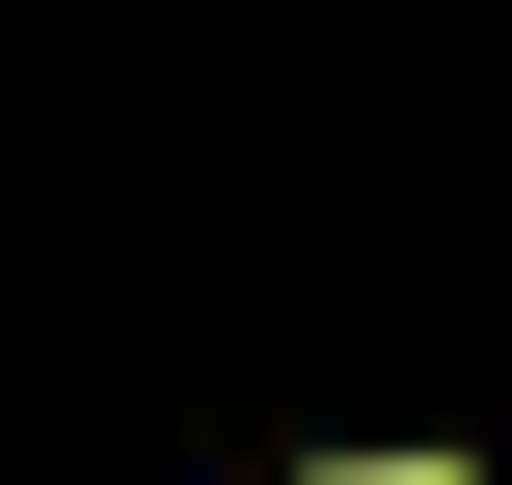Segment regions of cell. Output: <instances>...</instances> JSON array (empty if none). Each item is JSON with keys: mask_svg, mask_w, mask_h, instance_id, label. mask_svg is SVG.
<instances>
[{"mask_svg": "<svg viewBox=\"0 0 512 485\" xmlns=\"http://www.w3.org/2000/svg\"><path fill=\"white\" fill-rule=\"evenodd\" d=\"M324 485H459V459H324Z\"/></svg>", "mask_w": 512, "mask_h": 485, "instance_id": "obj_1", "label": "cell"}]
</instances>
